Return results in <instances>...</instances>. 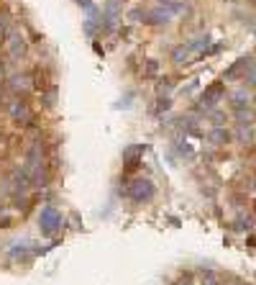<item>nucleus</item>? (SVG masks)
Wrapping results in <instances>:
<instances>
[{"label": "nucleus", "mask_w": 256, "mask_h": 285, "mask_svg": "<svg viewBox=\"0 0 256 285\" xmlns=\"http://www.w3.org/2000/svg\"><path fill=\"white\" fill-rule=\"evenodd\" d=\"M236 134H239L241 141H249V144L254 141V129H251V123H239V131H236Z\"/></svg>", "instance_id": "nucleus-10"}, {"label": "nucleus", "mask_w": 256, "mask_h": 285, "mask_svg": "<svg viewBox=\"0 0 256 285\" xmlns=\"http://www.w3.org/2000/svg\"><path fill=\"white\" fill-rule=\"evenodd\" d=\"M59 221H62V218L57 216V211H54V208H47V211L41 213V226L47 229V231H51L54 226L59 224Z\"/></svg>", "instance_id": "nucleus-8"}, {"label": "nucleus", "mask_w": 256, "mask_h": 285, "mask_svg": "<svg viewBox=\"0 0 256 285\" xmlns=\"http://www.w3.org/2000/svg\"><path fill=\"white\" fill-rule=\"evenodd\" d=\"M169 108V101L164 98V101H159V105H157V111H167Z\"/></svg>", "instance_id": "nucleus-15"}, {"label": "nucleus", "mask_w": 256, "mask_h": 285, "mask_svg": "<svg viewBox=\"0 0 256 285\" xmlns=\"http://www.w3.org/2000/svg\"><path fill=\"white\" fill-rule=\"evenodd\" d=\"M210 141H213L215 147H223V144H228V139H231V134H228L223 126H215L213 131H210V136H208Z\"/></svg>", "instance_id": "nucleus-7"}, {"label": "nucleus", "mask_w": 256, "mask_h": 285, "mask_svg": "<svg viewBox=\"0 0 256 285\" xmlns=\"http://www.w3.org/2000/svg\"><path fill=\"white\" fill-rule=\"evenodd\" d=\"M11 116H13L18 123H31V111H29V105L21 103V101L11 105Z\"/></svg>", "instance_id": "nucleus-5"}, {"label": "nucleus", "mask_w": 256, "mask_h": 285, "mask_svg": "<svg viewBox=\"0 0 256 285\" xmlns=\"http://www.w3.org/2000/svg\"><path fill=\"white\" fill-rule=\"evenodd\" d=\"M0 36H5V18H0Z\"/></svg>", "instance_id": "nucleus-16"}, {"label": "nucleus", "mask_w": 256, "mask_h": 285, "mask_svg": "<svg viewBox=\"0 0 256 285\" xmlns=\"http://www.w3.org/2000/svg\"><path fill=\"white\" fill-rule=\"evenodd\" d=\"M254 65L251 62V57H243V59H239L236 65L231 67V69H225V80H243V75L249 72V67Z\"/></svg>", "instance_id": "nucleus-4"}, {"label": "nucleus", "mask_w": 256, "mask_h": 285, "mask_svg": "<svg viewBox=\"0 0 256 285\" xmlns=\"http://www.w3.org/2000/svg\"><path fill=\"white\" fill-rule=\"evenodd\" d=\"M223 93H225V85L223 83H215V85H210L208 90L203 93V98H200V103H203V108H215L218 105V101L223 98Z\"/></svg>", "instance_id": "nucleus-3"}, {"label": "nucleus", "mask_w": 256, "mask_h": 285, "mask_svg": "<svg viewBox=\"0 0 256 285\" xmlns=\"http://www.w3.org/2000/svg\"><path fill=\"white\" fill-rule=\"evenodd\" d=\"M172 59H175L177 65H187V59H190V49H187V47H177L175 51H172Z\"/></svg>", "instance_id": "nucleus-11"}, {"label": "nucleus", "mask_w": 256, "mask_h": 285, "mask_svg": "<svg viewBox=\"0 0 256 285\" xmlns=\"http://www.w3.org/2000/svg\"><path fill=\"white\" fill-rule=\"evenodd\" d=\"M11 87H13V90H26V87H29V77H26V75L23 77H13Z\"/></svg>", "instance_id": "nucleus-12"}, {"label": "nucleus", "mask_w": 256, "mask_h": 285, "mask_svg": "<svg viewBox=\"0 0 256 285\" xmlns=\"http://www.w3.org/2000/svg\"><path fill=\"white\" fill-rule=\"evenodd\" d=\"M210 118H213V121H215V123H218V126H221V123H223V121H225V116H223V113H221V111H213V116H210Z\"/></svg>", "instance_id": "nucleus-14"}, {"label": "nucleus", "mask_w": 256, "mask_h": 285, "mask_svg": "<svg viewBox=\"0 0 256 285\" xmlns=\"http://www.w3.org/2000/svg\"><path fill=\"white\" fill-rule=\"evenodd\" d=\"M157 69H159L157 62H149V65H146V69H144V75H146V77H154V75H157Z\"/></svg>", "instance_id": "nucleus-13"}, {"label": "nucleus", "mask_w": 256, "mask_h": 285, "mask_svg": "<svg viewBox=\"0 0 256 285\" xmlns=\"http://www.w3.org/2000/svg\"><path fill=\"white\" fill-rule=\"evenodd\" d=\"M231 105H233V111H241L249 105V95H246V90H236L231 95Z\"/></svg>", "instance_id": "nucleus-9"}, {"label": "nucleus", "mask_w": 256, "mask_h": 285, "mask_svg": "<svg viewBox=\"0 0 256 285\" xmlns=\"http://www.w3.org/2000/svg\"><path fill=\"white\" fill-rule=\"evenodd\" d=\"M169 18H172V13L169 11H146V21L144 23H151V26H161V23H169Z\"/></svg>", "instance_id": "nucleus-6"}, {"label": "nucleus", "mask_w": 256, "mask_h": 285, "mask_svg": "<svg viewBox=\"0 0 256 285\" xmlns=\"http://www.w3.org/2000/svg\"><path fill=\"white\" fill-rule=\"evenodd\" d=\"M5 51H8V57H13V59H21L23 57L26 41H23V36L18 31H8L5 34Z\"/></svg>", "instance_id": "nucleus-1"}, {"label": "nucleus", "mask_w": 256, "mask_h": 285, "mask_svg": "<svg viewBox=\"0 0 256 285\" xmlns=\"http://www.w3.org/2000/svg\"><path fill=\"white\" fill-rule=\"evenodd\" d=\"M254 105H256V95H254Z\"/></svg>", "instance_id": "nucleus-18"}, {"label": "nucleus", "mask_w": 256, "mask_h": 285, "mask_svg": "<svg viewBox=\"0 0 256 285\" xmlns=\"http://www.w3.org/2000/svg\"><path fill=\"white\" fill-rule=\"evenodd\" d=\"M128 195L136 201V203H141V201H149L151 195H154V185L149 180H144V177H139V180H133L131 183V188H128Z\"/></svg>", "instance_id": "nucleus-2"}, {"label": "nucleus", "mask_w": 256, "mask_h": 285, "mask_svg": "<svg viewBox=\"0 0 256 285\" xmlns=\"http://www.w3.org/2000/svg\"><path fill=\"white\" fill-rule=\"evenodd\" d=\"M80 5H85V8H90V0H77Z\"/></svg>", "instance_id": "nucleus-17"}]
</instances>
